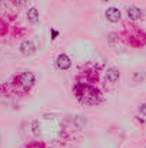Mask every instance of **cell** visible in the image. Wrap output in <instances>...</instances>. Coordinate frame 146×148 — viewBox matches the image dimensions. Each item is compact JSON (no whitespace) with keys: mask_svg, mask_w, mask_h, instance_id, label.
I'll use <instances>...</instances> for the list:
<instances>
[{"mask_svg":"<svg viewBox=\"0 0 146 148\" xmlns=\"http://www.w3.org/2000/svg\"><path fill=\"white\" fill-rule=\"evenodd\" d=\"M35 82H36V76H35V73L33 72H23L20 76H19V84L23 86V88H26V89H29V88H32L33 85H35Z\"/></svg>","mask_w":146,"mask_h":148,"instance_id":"1","label":"cell"},{"mask_svg":"<svg viewBox=\"0 0 146 148\" xmlns=\"http://www.w3.org/2000/svg\"><path fill=\"white\" fill-rule=\"evenodd\" d=\"M19 50H20L22 55H24V56H30V55H33V53L36 52V46H35L33 40H30V39H24V40H22V43L19 45Z\"/></svg>","mask_w":146,"mask_h":148,"instance_id":"2","label":"cell"},{"mask_svg":"<svg viewBox=\"0 0 146 148\" xmlns=\"http://www.w3.org/2000/svg\"><path fill=\"white\" fill-rule=\"evenodd\" d=\"M56 65H57L59 69L66 71V69H69V68L72 66V60H70V58H69L66 53H60V55L57 56V59H56Z\"/></svg>","mask_w":146,"mask_h":148,"instance_id":"3","label":"cell"},{"mask_svg":"<svg viewBox=\"0 0 146 148\" xmlns=\"http://www.w3.org/2000/svg\"><path fill=\"white\" fill-rule=\"evenodd\" d=\"M106 19L112 23H116L120 20V10L116 9V7H109L106 10Z\"/></svg>","mask_w":146,"mask_h":148,"instance_id":"4","label":"cell"},{"mask_svg":"<svg viewBox=\"0 0 146 148\" xmlns=\"http://www.w3.org/2000/svg\"><path fill=\"white\" fill-rule=\"evenodd\" d=\"M126 14H128V17H129L130 20H138V19H141V16H142V10H141L138 6H130V7H128Z\"/></svg>","mask_w":146,"mask_h":148,"instance_id":"5","label":"cell"},{"mask_svg":"<svg viewBox=\"0 0 146 148\" xmlns=\"http://www.w3.org/2000/svg\"><path fill=\"white\" fill-rule=\"evenodd\" d=\"M119 78H120V72L116 69V68H109L107 71H106V79L109 81V82H116V81H119Z\"/></svg>","mask_w":146,"mask_h":148,"instance_id":"6","label":"cell"},{"mask_svg":"<svg viewBox=\"0 0 146 148\" xmlns=\"http://www.w3.org/2000/svg\"><path fill=\"white\" fill-rule=\"evenodd\" d=\"M26 17H27V20H29L30 23H36V22H39V10H37L36 7H30V9L27 10Z\"/></svg>","mask_w":146,"mask_h":148,"instance_id":"7","label":"cell"},{"mask_svg":"<svg viewBox=\"0 0 146 148\" xmlns=\"http://www.w3.org/2000/svg\"><path fill=\"white\" fill-rule=\"evenodd\" d=\"M143 79H145V73H142V72H135L133 76H132L133 82H142Z\"/></svg>","mask_w":146,"mask_h":148,"instance_id":"8","label":"cell"},{"mask_svg":"<svg viewBox=\"0 0 146 148\" xmlns=\"http://www.w3.org/2000/svg\"><path fill=\"white\" fill-rule=\"evenodd\" d=\"M32 130H33V134H35V135H39V134H40V125H39V121H33V124H32Z\"/></svg>","mask_w":146,"mask_h":148,"instance_id":"9","label":"cell"},{"mask_svg":"<svg viewBox=\"0 0 146 148\" xmlns=\"http://www.w3.org/2000/svg\"><path fill=\"white\" fill-rule=\"evenodd\" d=\"M50 32H52V39H56V38L59 36V32H57L56 29H52Z\"/></svg>","mask_w":146,"mask_h":148,"instance_id":"10","label":"cell"},{"mask_svg":"<svg viewBox=\"0 0 146 148\" xmlns=\"http://www.w3.org/2000/svg\"><path fill=\"white\" fill-rule=\"evenodd\" d=\"M14 3L19 4V6H23L24 3H27V0H14Z\"/></svg>","mask_w":146,"mask_h":148,"instance_id":"11","label":"cell"},{"mask_svg":"<svg viewBox=\"0 0 146 148\" xmlns=\"http://www.w3.org/2000/svg\"><path fill=\"white\" fill-rule=\"evenodd\" d=\"M141 112H142L143 115H146V103H143V105L141 106Z\"/></svg>","mask_w":146,"mask_h":148,"instance_id":"12","label":"cell"},{"mask_svg":"<svg viewBox=\"0 0 146 148\" xmlns=\"http://www.w3.org/2000/svg\"><path fill=\"white\" fill-rule=\"evenodd\" d=\"M106 1H107V0H106Z\"/></svg>","mask_w":146,"mask_h":148,"instance_id":"13","label":"cell"}]
</instances>
